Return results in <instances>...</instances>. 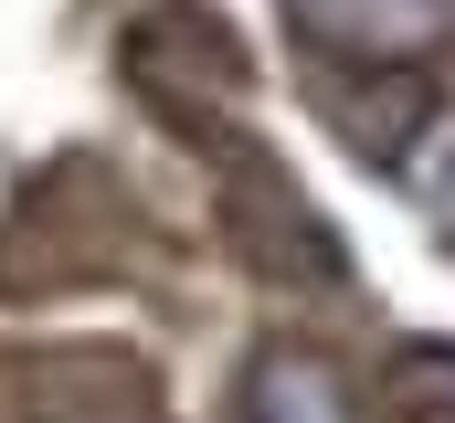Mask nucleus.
I'll return each instance as SVG.
<instances>
[{
	"label": "nucleus",
	"instance_id": "obj_1",
	"mask_svg": "<svg viewBox=\"0 0 455 423\" xmlns=\"http://www.w3.org/2000/svg\"><path fill=\"white\" fill-rule=\"evenodd\" d=\"M243 423H349V392L329 360L307 349H265L254 381H243Z\"/></svg>",
	"mask_w": 455,
	"mask_h": 423
},
{
	"label": "nucleus",
	"instance_id": "obj_2",
	"mask_svg": "<svg viewBox=\"0 0 455 423\" xmlns=\"http://www.w3.org/2000/svg\"><path fill=\"white\" fill-rule=\"evenodd\" d=\"M307 21L349 43V53H381V64H403L413 43H435L445 32V0H307Z\"/></svg>",
	"mask_w": 455,
	"mask_h": 423
},
{
	"label": "nucleus",
	"instance_id": "obj_3",
	"mask_svg": "<svg viewBox=\"0 0 455 423\" xmlns=\"http://www.w3.org/2000/svg\"><path fill=\"white\" fill-rule=\"evenodd\" d=\"M424 106H435V96H424L403 64H381V85H360V96L339 106V127H349V148H360V159H381V170H392V159L424 138Z\"/></svg>",
	"mask_w": 455,
	"mask_h": 423
},
{
	"label": "nucleus",
	"instance_id": "obj_4",
	"mask_svg": "<svg viewBox=\"0 0 455 423\" xmlns=\"http://www.w3.org/2000/svg\"><path fill=\"white\" fill-rule=\"evenodd\" d=\"M392 403L424 423H455V339H413L403 371H392Z\"/></svg>",
	"mask_w": 455,
	"mask_h": 423
}]
</instances>
